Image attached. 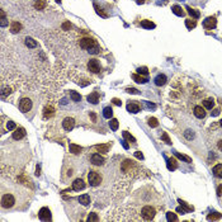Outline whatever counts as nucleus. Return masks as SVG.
<instances>
[{"label": "nucleus", "mask_w": 222, "mask_h": 222, "mask_svg": "<svg viewBox=\"0 0 222 222\" xmlns=\"http://www.w3.org/2000/svg\"><path fill=\"white\" fill-rule=\"evenodd\" d=\"M140 214H141V218L145 221H151L155 218V214H156V210L152 206H144L140 211Z\"/></svg>", "instance_id": "1"}, {"label": "nucleus", "mask_w": 222, "mask_h": 222, "mask_svg": "<svg viewBox=\"0 0 222 222\" xmlns=\"http://www.w3.org/2000/svg\"><path fill=\"white\" fill-rule=\"evenodd\" d=\"M32 105H33V102H32V99H29V98H23L19 102V109L22 110L23 113H28L29 110L32 109Z\"/></svg>", "instance_id": "2"}, {"label": "nucleus", "mask_w": 222, "mask_h": 222, "mask_svg": "<svg viewBox=\"0 0 222 222\" xmlns=\"http://www.w3.org/2000/svg\"><path fill=\"white\" fill-rule=\"evenodd\" d=\"M88 180H89V184L92 187H96L100 184L102 182V176H100L96 171H90L88 174Z\"/></svg>", "instance_id": "3"}, {"label": "nucleus", "mask_w": 222, "mask_h": 222, "mask_svg": "<svg viewBox=\"0 0 222 222\" xmlns=\"http://www.w3.org/2000/svg\"><path fill=\"white\" fill-rule=\"evenodd\" d=\"M74 127H75V119L74 118H71V117L64 118V121H62V128H64L66 132H70Z\"/></svg>", "instance_id": "4"}, {"label": "nucleus", "mask_w": 222, "mask_h": 222, "mask_svg": "<svg viewBox=\"0 0 222 222\" xmlns=\"http://www.w3.org/2000/svg\"><path fill=\"white\" fill-rule=\"evenodd\" d=\"M216 26H217L216 17H208V18L203 20V27L206 29H213V28H216Z\"/></svg>", "instance_id": "5"}, {"label": "nucleus", "mask_w": 222, "mask_h": 222, "mask_svg": "<svg viewBox=\"0 0 222 222\" xmlns=\"http://www.w3.org/2000/svg\"><path fill=\"white\" fill-rule=\"evenodd\" d=\"M38 217H40V220L42 221H50L52 216H51V211L48 210L47 207H43L40 210V213H38Z\"/></svg>", "instance_id": "6"}, {"label": "nucleus", "mask_w": 222, "mask_h": 222, "mask_svg": "<svg viewBox=\"0 0 222 222\" xmlns=\"http://www.w3.org/2000/svg\"><path fill=\"white\" fill-rule=\"evenodd\" d=\"M88 69L92 72H95V74H98V72H100V65H99V62L98 60H90L89 61V64H88Z\"/></svg>", "instance_id": "7"}, {"label": "nucleus", "mask_w": 222, "mask_h": 222, "mask_svg": "<svg viewBox=\"0 0 222 222\" xmlns=\"http://www.w3.org/2000/svg\"><path fill=\"white\" fill-rule=\"evenodd\" d=\"M84 188H85V183L81 178H78V179L74 180V183H72V189L74 190L79 192V190H83Z\"/></svg>", "instance_id": "8"}, {"label": "nucleus", "mask_w": 222, "mask_h": 222, "mask_svg": "<svg viewBox=\"0 0 222 222\" xmlns=\"http://www.w3.org/2000/svg\"><path fill=\"white\" fill-rule=\"evenodd\" d=\"M194 116L197 117V118H199V119H203L204 117H206V109L203 108V107H200V105H197V107H194Z\"/></svg>", "instance_id": "9"}, {"label": "nucleus", "mask_w": 222, "mask_h": 222, "mask_svg": "<svg viewBox=\"0 0 222 222\" xmlns=\"http://www.w3.org/2000/svg\"><path fill=\"white\" fill-rule=\"evenodd\" d=\"M24 136H26V130L23 127H18L14 130V133H13V138L14 140H22Z\"/></svg>", "instance_id": "10"}, {"label": "nucleus", "mask_w": 222, "mask_h": 222, "mask_svg": "<svg viewBox=\"0 0 222 222\" xmlns=\"http://www.w3.org/2000/svg\"><path fill=\"white\" fill-rule=\"evenodd\" d=\"M104 162V157L100 156L99 154H93L92 155V164L94 165H103Z\"/></svg>", "instance_id": "11"}, {"label": "nucleus", "mask_w": 222, "mask_h": 222, "mask_svg": "<svg viewBox=\"0 0 222 222\" xmlns=\"http://www.w3.org/2000/svg\"><path fill=\"white\" fill-rule=\"evenodd\" d=\"M127 110L131 113H138L140 112V105L136 103H128L127 104Z\"/></svg>", "instance_id": "12"}, {"label": "nucleus", "mask_w": 222, "mask_h": 222, "mask_svg": "<svg viewBox=\"0 0 222 222\" xmlns=\"http://www.w3.org/2000/svg\"><path fill=\"white\" fill-rule=\"evenodd\" d=\"M171 10H173V13H174L175 15H178V17H183V15L185 14V12L183 10V8L180 5H173Z\"/></svg>", "instance_id": "13"}, {"label": "nucleus", "mask_w": 222, "mask_h": 222, "mask_svg": "<svg viewBox=\"0 0 222 222\" xmlns=\"http://www.w3.org/2000/svg\"><path fill=\"white\" fill-rule=\"evenodd\" d=\"M166 81H168V79H166V76H165V75H162V74L157 75V76L155 78V84H156V85H159V86L164 85Z\"/></svg>", "instance_id": "14"}, {"label": "nucleus", "mask_w": 222, "mask_h": 222, "mask_svg": "<svg viewBox=\"0 0 222 222\" xmlns=\"http://www.w3.org/2000/svg\"><path fill=\"white\" fill-rule=\"evenodd\" d=\"M88 102L89 103H92V104H96L99 102V95H98V93L96 92H93L92 94H89L88 95Z\"/></svg>", "instance_id": "15"}, {"label": "nucleus", "mask_w": 222, "mask_h": 222, "mask_svg": "<svg viewBox=\"0 0 222 222\" xmlns=\"http://www.w3.org/2000/svg\"><path fill=\"white\" fill-rule=\"evenodd\" d=\"M20 29H22V24L19 22H13L10 24V32L12 33H18L20 32Z\"/></svg>", "instance_id": "16"}, {"label": "nucleus", "mask_w": 222, "mask_h": 222, "mask_svg": "<svg viewBox=\"0 0 222 222\" xmlns=\"http://www.w3.org/2000/svg\"><path fill=\"white\" fill-rule=\"evenodd\" d=\"M79 203H81L83 206H89L90 204V196L88 194H83L79 197Z\"/></svg>", "instance_id": "17"}, {"label": "nucleus", "mask_w": 222, "mask_h": 222, "mask_svg": "<svg viewBox=\"0 0 222 222\" xmlns=\"http://www.w3.org/2000/svg\"><path fill=\"white\" fill-rule=\"evenodd\" d=\"M69 148H70V152H72V154H75V155L80 154L83 151V147L78 146V145H75V144H70L69 145Z\"/></svg>", "instance_id": "18"}, {"label": "nucleus", "mask_w": 222, "mask_h": 222, "mask_svg": "<svg viewBox=\"0 0 222 222\" xmlns=\"http://www.w3.org/2000/svg\"><path fill=\"white\" fill-rule=\"evenodd\" d=\"M26 46L28 47V48H36V47L38 46V43H37V41L33 40V38L27 37V38H26Z\"/></svg>", "instance_id": "19"}, {"label": "nucleus", "mask_w": 222, "mask_h": 222, "mask_svg": "<svg viewBox=\"0 0 222 222\" xmlns=\"http://www.w3.org/2000/svg\"><path fill=\"white\" fill-rule=\"evenodd\" d=\"M213 174L217 178H222V164H217L213 166Z\"/></svg>", "instance_id": "20"}, {"label": "nucleus", "mask_w": 222, "mask_h": 222, "mask_svg": "<svg viewBox=\"0 0 222 222\" xmlns=\"http://www.w3.org/2000/svg\"><path fill=\"white\" fill-rule=\"evenodd\" d=\"M187 10H188V13H189V15L192 17L193 19H198L199 18V15H200V13L198 12V10H196V9H192V8H189V6H187Z\"/></svg>", "instance_id": "21"}, {"label": "nucleus", "mask_w": 222, "mask_h": 222, "mask_svg": "<svg viewBox=\"0 0 222 222\" xmlns=\"http://www.w3.org/2000/svg\"><path fill=\"white\" fill-rule=\"evenodd\" d=\"M185 26H187V28L188 29H193V28H196V26H197V22H196V19H185Z\"/></svg>", "instance_id": "22"}, {"label": "nucleus", "mask_w": 222, "mask_h": 222, "mask_svg": "<svg viewBox=\"0 0 222 222\" xmlns=\"http://www.w3.org/2000/svg\"><path fill=\"white\" fill-rule=\"evenodd\" d=\"M103 116L105 117V118L110 119L112 118V116H113V109L110 108V107H105V108L103 109Z\"/></svg>", "instance_id": "23"}, {"label": "nucleus", "mask_w": 222, "mask_h": 222, "mask_svg": "<svg viewBox=\"0 0 222 222\" xmlns=\"http://www.w3.org/2000/svg\"><path fill=\"white\" fill-rule=\"evenodd\" d=\"M213 105H214V100L212 98H210V99H206L203 102V107L206 109H212L213 108Z\"/></svg>", "instance_id": "24"}, {"label": "nucleus", "mask_w": 222, "mask_h": 222, "mask_svg": "<svg viewBox=\"0 0 222 222\" xmlns=\"http://www.w3.org/2000/svg\"><path fill=\"white\" fill-rule=\"evenodd\" d=\"M132 79L136 83H138V84H145V83H147V79L146 78H142V76L137 75V74H133L132 75Z\"/></svg>", "instance_id": "25"}, {"label": "nucleus", "mask_w": 222, "mask_h": 222, "mask_svg": "<svg viewBox=\"0 0 222 222\" xmlns=\"http://www.w3.org/2000/svg\"><path fill=\"white\" fill-rule=\"evenodd\" d=\"M70 96H71V99H72V102H80L81 100V95L79 94V93H76L74 92V90H70Z\"/></svg>", "instance_id": "26"}, {"label": "nucleus", "mask_w": 222, "mask_h": 222, "mask_svg": "<svg viewBox=\"0 0 222 222\" xmlns=\"http://www.w3.org/2000/svg\"><path fill=\"white\" fill-rule=\"evenodd\" d=\"M44 6H46V0H36L34 3V8L37 10H42Z\"/></svg>", "instance_id": "27"}, {"label": "nucleus", "mask_w": 222, "mask_h": 222, "mask_svg": "<svg viewBox=\"0 0 222 222\" xmlns=\"http://www.w3.org/2000/svg\"><path fill=\"white\" fill-rule=\"evenodd\" d=\"M141 27L147 28V29H151V28H155V23H152L151 20H142V22H141Z\"/></svg>", "instance_id": "28"}, {"label": "nucleus", "mask_w": 222, "mask_h": 222, "mask_svg": "<svg viewBox=\"0 0 222 222\" xmlns=\"http://www.w3.org/2000/svg\"><path fill=\"white\" fill-rule=\"evenodd\" d=\"M109 127H110V130H113V131H117V130H118V119H116V118H112V119H110Z\"/></svg>", "instance_id": "29"}, {"label": "nucleus", "mask_w": 222, "mask_h": 222, "mask_svg": "<svg viewBox=\"0 0 222 222\" xmlns=\"http://www.w3.org/2000/svg\"><path fill=\"white\" fill-rule=\"evenodd\" d=\"M176 166L178 165H176V161L174 160V159H169L168 160V169L169 170H175Z\"/></svg>", "instance_id": "30"}, {"label": "nucleus", "mask_w": 222, "mask_h": 222, "mask_svg": "<svg viewBox=\"0 0 222 222\" xmlns=\"http://www.w3.org/2000/svg\"><path fill=\"white\" fill-rule=\"evenodd\" d=\"M123 137H124V138H126V140H127V141H130V142H132V144H136V138H135L133 136H131V135H130V133H128V132H127V131H124V132H123Z\"/></svg>", "instance_id": "31"}, {"label": "nucleus", "mask_w": 222, "mask_h": 222, "mask_svg": "<svg viewBox=\"0 0 222 222\" xmlns=\"http://www.w3.org/2000/svg\"><path fill=\"white\" fill-rule=\"evenodd\" d=\"M95 148H96L98 151H102L103 154H105V152H108L109 145H98V146H95Z\"/></svg>", "instance_id": "32"}, {"label": "nucleus", "mask_w": 222, "mask_h": 222, "mask_svg": "<svg viewBox=\"0 0 222 222\" xmlns=\"http://www.w3.org/2000/svg\"><path fill=\"white\" fill-rule=\"evenodd\" d=\"M175 155H176V157H178V159H180V160H184V161H187V162H192V159L188 157V156L182 155V154H179V152H176Z\"/></svg>", "instance_id": "33"}, {"label": "nucleus", "mask_w": 222, "mask_h": 222, "mask_svg": "<svg viewBox=\"0 0 222 222\" xmlns=\"http://www.w3.org/2000/svg\"><path fill=\"white\" fill-rule=\"evenodd\" d=\"M148 126L150 127H157L159 126V122H157V119L154 118V117H151V118H148Z\"/></svg>", "instance_id": "34"}, {"label": "nucleus", "mask_w": 222, "mask_h": 222, "mask_svg": "<svg viewBox=\"0 0 222 222\" xmlns=\"http://www.w3.org/2000/svg\"><path fill=\"white\" fill-rule=\"evenodd\" d=\"M86 221H89V222L94 221V222H96V221H99V217L96 216V213H89V216H88V218H86Z\"/></svg>", "instance_id": "35"}, {"label": "nucleus", "mask_w": 222, "mask_h": 222, "mask_svg": "<svg viewBox=\"0 0 222 222\" xmlns=\"http://www.w3.org/2000/svg\"><path fill=\"white\" fill-rule=\"evenodd\" d=\"M166 218H168V221H178L176 214L173 213V212H168V213H166Z\"/></svg>", "instance_id": "36"}, {"label": "nucleus", "mask_w": 222, "mask_h": 222, "mask_svg": "<svg viewBox=\"0 0 222 222\" xmlns=\"http://www.w3.org/2000/svg\"><path fill=\"white\" fill-rule=\"evenodd\" d=\"M52 114H53V108H52V107H47L46 110H44V118H48V117H51Z\"/></svg>", "instance_id": "37"}, {"label": "nucleus", "mask_w": 222, "mask_h": 222, "mask_svg": "<svg viewBox=\"0 0 222 222\" xmlns=\"http://www.w3.org/2000/svg\"><path fill=\"white\" fill-rule=\"evenodd\" d=\"M6 128H8L9 131H12V130H15V123L13 122V121H8V122H6Z\"/></svg>", "instance_id": "38"}, {"label": "nucleus", "mask_w": 222, "mask_h": 222, "mask_svg": "<svg viewBox=\"0 0 222 222\" xmlns=\"http://www.w3.org/2000/svg\"><path fill=\"white\" fill-rule=\"evenodd\" d=\"M137 71H138V74H140V75H141V74H142V75H147V74H148L147 67H145V66H144V67H138Z\"/></svg>", "instance_id": "39"}, {"label": "nucleus", "mask_w": 222, "mask_h": 222, "mask_svg": "<svg viewBox=\"0 0 222 222\" xmlns=\"http://www.w3.org/2000/svg\"><path fill=\"white\" fill-rule=\"evenodd\" d=\"M220 217H221V213H214V214H210L207 218L211 221V220H218Z\"/></svg>", "instance_id": "40"}, {"label": "nucleus", "mask_w": 222, "mask_h": 222, "mask_svg": "<svg viewBox=\"0 0 222 222\" xmlns=\"http://www.w3.org/2000/svg\"><path fill=\"white\" fill-rule=\"evenodd\" d=\"M161 138H162V140H164L165 142H166V144H169V145H170L171 144V141H170V138H169V136H168V133H162V136H161Z\"/></svg>", "instance_id": "41"}, {"label": "nucleus", "mask_w": 222, "mask_h": 222, "mask_svg": "<svg viewBox=\"0 0 222 222\" xmlns=\"http://www.w3.org/2000/svg\"><path fill=\"white\" fill-rule=\"evenodd\" d=\"M94 8L96 9V13H98V14H99V15H102V17H103V18H107V17H108V15H107V14H105V13H103V12H102V10H100V9L98 8V5H94Z\"/></svg>", "instance_id": "42"}, {"label": "nucleus", "mask_w": 222, "mask_h": 222, "mask_svg": "<svg viewBox=\"0 0 222 222\" xmlns=\"http://www.w3.org/2000/svg\"><path fill=\"white\" fill-rule=\"evenodd\" d=\"M128 93H131V94H138V90L137 89H135V88H128L126 89Z\"/></svg>", "instance_id": "43"}, {"label": "nucleus", "mask_w": 222, "mask_h": 222, "mask_svg": "<svg viewBox=\"0 0 222 222\" xmlns=\"http://www.w3.org/2000/svg\"><path fill=\"white\" fill-rule=\"evenodd\" d=\"M217 196H218V197L222 196V184H220V185L217 187Z\"/></svg>", "instance_id": "44"}, {"label": "nucleus", "mask_w": 222, "mask_h": 222, "mask_svg": "<svg viewBox=\"0 0 222 222\" xmlns=\"http://www.w3.org/2000/svg\"><path fill=\"white\" fill-rule=\"evenodd\" d=\"M135 156H136L137 159H141V160H142V159H144V155H142L140 151H136V152H135Z\"/></svg>", "instance_id": "45"}, {"label": "nucleus", "mask_w": 222, "mask_h": 222, "mask_svg": "<svg viewBox=\"0 0 222 222\" xmlns=\"http://www.w3.org/2000/svg\"><path fill=\"white\" fill-rule=\"evenodd\" d=\"M112 102H113L114 104H116V105H121V104H122V102H121L119 99H117V98H114V99L112 100Z\"/></svg>", "instance_id": "46"}, {"label": "nucleus", "mask_w": 222, "mask_h": 222, "mask_svg": "<svg viewBox=\"0 0 222 222\" xmlns=\"http://www.w3.org/2000/svg\"><path fill=\"white\" fill-rule=\"evenodd\" d=\"M62 28L64 29H67V28H71V24L70 23H65L64 26H62Z\"/></svg>", "instance_id": "47"}, {"label": "nucleus", "mask_w": 222, "mask_h": 222, "mask_svg": "<svg viewBox=\"0 0 222 222\" xmlns=\"http://www.w3.org/2000/svg\"><path fill=\"white\" fill-rule=\"evenodd\" d=\"M122 145H123L124 148H128V147H130V146H128V144H127V141H122Z\"/></svg>", "instance_id": "48"}, {"label": "nucleus", "mask_w": 222, "mask_h": 222, "mask_svg": "<svg viewBox=\"0 0 222 222\" xmlns=\"http://www.w3.org/2000/svg\"><path fill=\"white\" fill-rule=\"evenodd\" d=\"M36 174H37V175L41 174V168H40V166H37V173H36Z\"/></svg>", "instance_id": "49"}, {"label": "nucleus", "mask_w": 222, "mask_h": 222, "mask_svg": "<svg viewBox=\"0 0 222 222\" xmlns=\"http://www.w3.org/2000/svg\"><path fill=\"white\" fill-rule=\"evenodd\" d=\"M218 113H220V110H218V109H216V110H214V112H213L212 114H213V116H218Z\"/></svg>", "instance_id": "50"}, {"label": "nucleus", "mask_w": 222, "mask_h": 222, "mask_svg": "<svg viewBox=\"0 0 222 222\" xmlns=\"http://www.w3.org/2000/svg\"><path fill=\"white\" fill-rule=\"evenodd\" d=\"M145 0H137V4H144Z\"/></svg>", "instance_id": "51"}, {"label": "nucleus", "mask_w": 222, "mask_h": 222, "mask_svg": "<svg viewBox=\"0 0 222 222\" xmlns=\"http://www.w3.org/2000/svg\"><path fill=\"white\" fill-rule=\"evenodd\" d=\"M220 124H221V127H222V119L220 121Z\"/></svg>", "instance_id": "52"}, {"label": "nucleus", "mask_w": 222, "mask_h": 222, "mask_svg": "<svg viewBox=\"0 0 222 222\" xmlns=\"http://www.w3.org/2000/svg\"><path fill=\"white\" fill-rule=\"evenodd\" d=\"M56 1H57V3H61V0H56Z\"/></svg>", "instance_id": "53"}]
</instances>
